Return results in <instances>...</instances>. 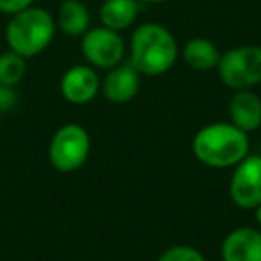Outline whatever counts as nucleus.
<instances>
[{
    "label": "nucleus",
    "instance_id": "obj_1",
    "mask_svg": "<svg viewBox=\"0 0 261 261\" xmlns=\"http://www.w3.org/2000/svg\"><path fill=\"white\" fill-rule=\"evenodd\" d=\"M177 58V43L160 23H143L130 38V65L143 75L165 73Z\"/></svg>",
    "mask_w": 261,
    "mask_h": 261
},
{
    "label": "nucleus",
    "instance_id": "obj_2",
    "mask_svg": "<svg viewBox=\"0 0 261 261\" xmlns=\"http://www.w3.org/2000/svg\"><path fill=\"white\" fill-rule=\"evenodd\" d=\"M193 152L207 167L227 168L247 158L249 138L232 123H213L197 133Z\"/></svg>",
    "mask_w": 261,
    "mask_h": 261
},
{
    "label": "nucleus",
    "instance_id": "obj_3",
    "mask_svg": "<svg viewBox=\"0 0 261 261\" xmlns=\"http://www.w3.org/2000/svg\"><path fill=\"white\" fill-rule=\"evenodd\" d=\"M56 34V22L43 8H31L11 16L6 27V41L11 50L23 58H34L50 45Z\"/></svg>",
    "mask_w": 261,
    "mask_h": 261
},
{
    "label": "nucleus",
    "instance_id": "obj_4",
    "mask_svg": "<svg viewBox=\"0 0 261 261\" xmlns=\"http://www.w3.org/2000/svg\"><path fill=\"white\" fill-rule=\"evenodd\" d=\"M218 75L232 90H249L261 83V47L247 45L220 56Z\"/></svg>",
    "mask_w": 261,
    "mask_h": 261
},
{
    "label": "nucleus",
    "instance_id": "obj_5",
    "mask_svg": "<svg viewBox=\"0 0 261 261\" xmlns=\"http://www.w3.org/2000/svg\"><path fill=\"white\" fill-rule=\"evenodd\" d=\"M88 152H90V136L83 127L75 123L63 125L52 136L48 147L50 163L61 172L77 170L86 161Z\"/></svg>",
    "mask_w": 261,
    "mask_h": 261
},
{
    "label": "nucleus",
    "instance_id": "obj_6",
    "mask_svg": "<svg viewBox=\"0 0 261 261\" xmlns=\"http://www.w3.org/2000/svg\"><path fill=\"white\" fill-rule=\"evenodd\" d=\"M83 54L91 65L98 68H115L123 58V40L116 31L108 27L88 29L83 38Z\"/></svg>",
    "mask_w": 261,
    "mask_h": 261
},
{
    "label": "nucleus",
    "instance_id": "obj_7",
    "mask_svg": "<svg viewBox=\"0 0 261 261\" xmlns=\"http://www.w3.org/2000/svg\"><path fill=\"white\" fill-rule=\"evenodd\" d=\"M231 197L243 210L261 204V158L249 156L240 161L231 179Z\"/></svg>",
    "mask_w": 261,
    "mask_h": 261
},
{
    "label": "nucleus",
    "instance_id": "obj_8",
    "mask_svg": "<svg viewBox=\"0 0 261 261\" xmlns=\"http://www.w3.org/2000/svg\"><path fill=\"white\" fill-rule=\"evenodd\" d=\"M224 261H261V232L240 227L229 232L222 245Z\"/></svg>",
    "mask_w": 261,
    "mask_h": 261
},
{
    "label": "nucleus",
    "instance_id": "obj_9",
    "mask_svg": "<svg viewBox=\"0 0 261 261\" xmlns=\"http://www.w3.org/2000/svg\"><path fill=\"white\" fill-rule=\"evenodd\" d=\"M97 91L98 77L90 66H72L61 79V93L72 104H86Z\"/></svg>",
    "mask_w": 261,
    "mask_h": 261
},
{
    "label": "nucleus",
    "instance_id": "obj_10",
    "mask_svg": "<svg viewBox=\"0 0 261 261\" xmlns=\"http://www.w3.org/2000/svg\"><path fill=\"white\" fill-rule=\"evenodd\" d=\"M140 88V73L135 70V66L122 65L115 66L111 72L108 73L104 84H102V91H104L106 98L111 102L122 104V102H129L130 98L138 93Z\"/></svg>",
    "mask_w": 261,
    "mask_h": 261
},
{
    "label": "nucleus",
    "instance_id": "obj_11",
    "mask_svg": "<svg viewBox=\"0 0 261 261\" xmlns=\"http://www.w3.org/2000/svg\"><path fill=\"white\" fill-rule=\"evenodd\" d=\"M229 116L232 125L243 133L254 130L261 125V100L252 91H238L229 104Z\"/></svg>",
    "mask_w": 261,
    "mask_h": 261
},
{
    "label": "nucleus",
    "instance_id": "obj_12",
    "mask_svg": "<svg viewBox=\"0 0 261 261\" xmlns=\"http://www.w3.org/2000/svg\"><path fill=\"white\" fill-rule=\"evenodd\" d=\"M100 22L111 31H123L138 16V0H106L100 6Z\"/></svg>",
    "mask_w": 261,
    "mask_h": 261
},
{
    "label": "nucleus",
    "instance_id": "obj_13",
    "mask_svg": "<svg viewBox=\"0 0 261 261\" xmlns=\"http://www.w3.org/2000/svg\"><path fill=\"white\" fill-rule=\"evenodd\" d=\"M58 25L68 36H81L90 29V13L79 0H65L58 13Z\"/></svg>",
    "mask_w": 261,
    "mask_h": 261
},
{
    "label": "nucleus",
    "instance_id": "obj_14",
    "mask_svg": "<svg viewBox=\"0 0 261 261\" xmlns=\"http://www.w3.org/2000/svg\"><path fill=\"white\" fill-rule=\"evenodd\" d=\"M185 61L195 70H211L218 65L220 54L218 48L206 38H193L185 45Z\"/></svg>",
    "mask_w": 261,
    "mask_h": 261
},
{
    "label": "nucleus",
    "instance_id": "obj_15",
    "mask_svg": "<svg viewBox=\"0 0 261 261\" xmlns=\"http://www.w3.org/2000/svg\"><path fill=\"white\" fill-rule=\"evenodd\" d=\"M27 73L25 58L16 54L15 50H6L0 54V84L13 86L22 83V79Z\"/></svg>",
    "mask_w": 261,
    "mask_h": 261
},
{
    "label": "nucleus",
    "instance_id": "obj_16",
    "mask_svg": "<svg viewBox=\"0 0 261 261\" xmlns=\"http://www.w3.org/2000/svg\"><path fill=\"white\" fill-rule=\"evenodd\" d=\"M158 261H204L202 254L188 245H175L167 249Z\"/></svg>",
    "mask_w": 261,
    "mask_h": 261
},
{
    "label": "nucleus",
    "instance_id": "obj_17",
    "mask_svg": "<svg viewBox=\"0 0 261 261\" xmlns=\"http://www.w3.org/2000/svg\"><path fill=\"white\" fill-rule=\"evenodd\" d=\"M18 91L15 88L0 84V115L15 109L16 104H18Z\"/></svg>",
    "mask_w": 261,
    "mask_h": 261
},
{
    "label": "nucleus",
    "instance_id": "obj_18",
    "mask_svg": "<svg viewBox=\"0 0 261 261\" xmlns=\"http://www.w3.org/2000/svg\"><path fill=\"white\" fill-rule=\"evenodd\" d=\"M34 0H0V13L4 15H16V13L23 11V9L31 8Z\"/></svg>",
    "mask_w": 261,
    "mask_h": 261
},
{
    "label": "nucleus",
    "instance_id": "obj_19",
    "mask_svg": "<svg viewBox=\"0 0 261 261\" xmlns=\"http://www.w3.org/2000/svg\"><path fill=\"white\" fill-rule=\"evenodd\" d=\"M138 2H147V4H160V2H167V0H138Z\"/></svg>",
    "mask_w": 261,
    "mask_h": 261
},
{
    "label": "nucleus",
    "instance_id": "obj_20",
    "mask_svg": "<svg viewBox=\"0 0 261 261\" xmlns=\"http://www.w3.org/2000/svg\"><path fill=\"white\" fill-rule=\"evenodd\" d=\"M256 217H257V222H259V225H261V204L257 206V213H256Z\"/></svg>",
    "mask_w": 261,
    "mask_h": 261
}]
</instances>
